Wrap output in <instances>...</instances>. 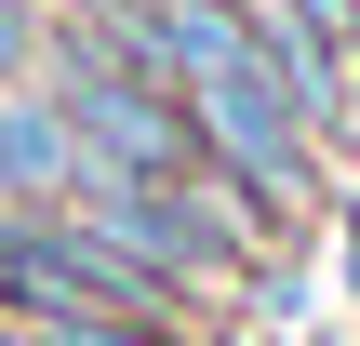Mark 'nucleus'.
Listing matches in <instances>:
<instances>
[{
  "label": "nucleus",
  "mask_w": 360,
  "mask_h": 346,
  "mask_svg": "<svg viewBox=\"0 0 360 346\" xmlns=\"http://www.w3.org/2000/svg\"><path fill=\"white\" fill-rule=\"evenodd\" d=\"M187 120H200V160L267 213V227H294L307 200H321V133L294 120V93L240 53V67H214V80H187Z\"/></svg>",
  "instance_id": "1"
},
{
  "label": "nucleus",
  "mask_w": 360,
  "mask_h": 346,
  "mask_svg": "<svg viewBox=\"0 0 360 346\" xmlns=\"http://www.w3.org/2000/svg\"><path fill=\"white\" fill-rule=\"evenodd\" d=\"M254 67L294 93V120H307L321 147L360 133V40L334 27V13H307V0H254Z\"/></svg>",
  "instance_id": "2"
},
{
  "label": "nucleus",
  "mask_w": 360,
  "mask_h": 346,
  "mask_svg": "<svg viewBox=\"0 0 360 346\" xmlns=\"http://www.w3.org/2000/svg\"><path fill=\"white\" fill-rule=\"evenodd\" d=\"M40 13H53V27H107L120 0H40Z\"/></svg>",
  "instance_id": "3"
},
{
  "label": "nucleus",
  "mask_w": 360,
  "mask_h": 346,
  "mask_svg": "<svg viewBox=\"0 0 360 346\" xmlns=\"http://www.w3.org/2000/svg\"><path fill=\"white\" fill-rule=\"evenodd\" d=\"M334 240H347V280H360V187H347V227H334Z\"/></svg>",
  "instance_id": "4"
},
{
  "label": "nucleus",
  "mask_w": 360,
  "mask_h": 346,
  "mask_svg": "<svg viewBox=\"0 0 360 346\" xmlns=\"http://www.w3.org/2000/svg\"><path fill=\"white\" fill-rule=\"evenodd\" d=\"M0 213H13V160H0Z\"/></svg>",
  "instance_id": "5"
}]
</instances>
